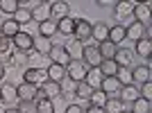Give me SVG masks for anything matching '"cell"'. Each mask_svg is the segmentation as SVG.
<instances>
[{
	"mask_svg": "<svg viewBox=\"0 0 152 113\" xmlns=\"http://www.w3.org/2000/svg\"><path fill=\"white\" fill-rule=\"evenodd\" d=\"M123 88V84L116 79V77H104L100 84V91H104L107 95H118V91Z\"/></svg>",
	"mask_w": 152,
	"mask_h": 113,
	"instance_id": "obj_25",
	"label": "cell"
},
{
	"mask_svg": "<svg viewBox=\"0 0 152 113\" xmlns=\"http://www.w3.org/2000/svg\"><path fill=\"white\" fill-rule=\"evenodd\" d=\"M5 109H7V106H2V104H0V113H5Z\"/></svg>",
	"mask_w": 152,
	"mask_h": 113,
	"instance_id": "obj_47",
	"label": "cell"
},
{
	"mask_svg": "<svg viewBox=\"0 0 152 113\" xmlns=\"http://www.w3.org/2000/svg\"><path fill=\"white\" fill-rule=\"evenodd\" d=\"M0 102H2V93H0Z\"/></svg>",
	"mask_w": 152,
	"mask_h": 113,
	"instance_id": "obj_48",
	"label": "cell"
},
{
	"mask_svg": "<svg viewBox=\"0 0 152 113\" xmlns=\"http://www.w3.org/2000/svg\"><path fill=\"white\" fill-rule=\"evenodd\" d=\"M12 18L16 20L20 27H23V25H30V23H32V12H25V9H16V14H14Z\"/></svg>",
	"mask_w": 152,
	"mask_h": 113,
	"instance_id": "obj_36",
	"label": "cell"
},
{
	"mask_svg": "<svg viewBox=\"0 0 152 113\" xmlns=\"http://www.w3.org/2000/svg\"><path fill=\"white\" fill-rule=\"evenodd\" d=\"M64 113H84V106H80V104H75V102H73V104H68V106H66V111Z\"/></svg>",
	"mask_w": 152,
	"mask_h": 113,
	"instance_id": "obj_42",
	"label": "cell"
},
{
	"mask_svg": "<svg viewBox=\"0 0 152 113\" xmlns=\"http://www.w3.org/2000/svg\"><path fill=\"white\" fill-rule=\"evenodd\" d=\"M107 41H111L116 48H121V45L125 43V25H109Z\"/></svg>",
	"mask_w": 152,
	"mask_h": 113,
	"instance_id": "obj_16",
	"label": "cell"
},
{
	"mask_svg": "<svg viewBox=\"0 0 152 113\" xmlns=\"http://www.w3.org/2000/svg\"><path fill=\"white\" fill-rule=\"evenodd\" d=\"M20 30H23V27H20L14 18H7V20L0 23V32H2V36H7V38H14Z\"/></svg>",
	"mask_w": 152,
	"mask_h": 113,
	"instance_id": "obj_20",
	"label": "cell"
},
{
	"mask_svg": "<svg viewBox=\"0 0 152 113\" xmlns=\"http://www.w3.org/2000/svg\"><path fill=\"white\" fill-rule=\"evenodd\" d=\"M95 88H91L86 82H77V86H75V97L77 100H86L89 102V97H91V93H93Z\"/></svg>",
	"mask_w": 152,
	"mask_h": 113,
	"instance_id": "obj_32",
	"label": "cell"
},
{
	"mask_svg": "<svg viewBox=\"0 0 152 113\" xmlns=\"http://www.w3.org/2000/svg\"><path fill=\"white\" fill-rule=\"evenodd\" d=\"M91 25L86 18H75V32H73V38H75L80 45H86L91 41Z\"/></svg>",
	"mask_w": 152,
	"mask_h": 113,
	"instance_id": "obj_2",
	"label": "cell"
},
{
	"mask_svg": "<svg viewBox=\"0 0 152 113\" xmlns=\"http://www.w3.org/2000/svg\"><path fill=\"white\" fill-rule=\"evenodd\" d=\"M86 70H89V68H86L80 59H70V63L66 66V77H68L70 82H84Z\"/></svg>",
	"mask_w": 152,
	"mask_h": 113,
	"instance_id": "obj_3",
	"label": "cell"
},
{
	"mask_svg": "<svg viewBox=\"0 0 152 113\" xmlns=\"http://www.w3.org/2000/svg\"><path fill=\"white\" fill-rule=\"evenodd\" d=\"M134 52H136L141 59H150V54H152V41H148V38L136 41V43H134Z\"/></svg>",
	"mask_w": 152,
	"mask_h": 113,
	"instance_id": "obj_26",
	"label": "cell"
},
{
	"mask_svg": "<svg viewBox=\"0 0 152 113\" xmlns=\"http://www.w3.org/2000/svg\"><path fill=\"white\" fill-rule=\"evenodd\" d=\"M14 45H12V38L7 36H0V54H7V52H12Z\"/></svg>",
	"mask_w": 152,
	"mask_h": 113,
	"instance_id": "obj_41",
	"label": "cell"
},
{
	"mask_svg": "<svg viewBox=\"0 0 152 113\" xmlns=\"http://www.w3.org/2000/svg\"><path fill=\"white\" fill-rule=\"evenodd\" d=\"M39 88L43 91V95L48 97V100H59V95H61V84H59V82H52V79H45Z\"/></svg>",
	"mask_w": 152,
	"mask_h": 113,
	"instance_id": "obj_11",
	"label": "cell"
},
{
	"mask_svg": "<svg viewBox=\"0 0 152 113\" xmlns=\"http://www.w3.org/2000/svg\"><path fill=\"white\" fill-rule=\"evenodd\" d=\"M18 9V0H0V14H7L12 18Z\"/></svg>",
	"mask_w": 152,
	"mask_h": 113,
	"instance_id": "obj_34",
	"label": "cell"
},
{
	"mask_svg": "<svg viewBox=\"0 0 152 113\" xmlns=\"http://www.w3.org/2000/svg\"><path fill=\"white\" fill-rule=\"evenodd\" d=\"M66 16H70V5L66 0H55V2H50V18L61 20V18H66Z\"/></svg>",
	"mask_w": 152,
	"mask_h": 113,
	"instance_id": "obj_9",
	"label": "cell"
},
{
	"mask_svg": "<svg viewBox=\"0 0 152 113\" xmlns=\"http://www.w3.org/2000/svg\"><path fill=\"white\" fill-rule=\"evenodd\" d=\"M27 61H30V54H27V52L12 50V54H9V66H14V68H20V66H25Z\"/></svg>",
	"mask_w": 152,
	"mask_h": 113,
	"instance_id": "obj_29",
	"label": "cell"
},
{
	"mask_svg": "<svg viewBox=\"0 0 152 113\" xmlns=\"http://www.w3.org/2000/svg\"><path fill=\"white\" fill-rule=\"evenodd\" d=\"M84 113H104L102 106H95V104H89V106L84 109Z\"/></svg>",
	"mask_w": 152,
	"mask_h": 113,
	"instance_id": "obj_43",
	"label": "cell"
},
{
	"mask_svg": "<svg viewBox=\"0 0 152 113\" xmlns=\"http://www.w3.org/2000/svg\"><path fill=\"white\" fill-rule=\"evenodd\" d=\"M73 32H75V18H73V16H66V18L57 20V34L73 36Z\"/></svg>",
	"mask_w": 152,
	"mask_h": 113,
	"instance_id": "obj_24",
	"label": "cell"
},
{
	"mask_svg": "<svg viewBox=\"0 0 152 113\" xmlns=\"http://www.w3.org/2000/svg\"><path fill=\"white\" fill-rule=\"evenodd\" d=\"M50 18V2H43L41 0V5L37 9H32V20L34 23H43V20Z\"/></svg>",
	"mask_w": 152,
	"mask_h": 113,
	"instance_id": "obj_23",
	"label": "cell"
},
{
	"mask_svg": "<svg viewBox=\"0 0 152 113\" xmlns=\"http://www.w3.org/2000/svg\"><path fill=\"white\" fill-rule=\"evenodd\" d=\"M107 97H109V95L104 93V91H100V88H95L93 93H91V97H89V104H95V106H102Z\"/></svg>",
	"mask_w": 152,
	"mask_h": 113,
	"instance_id": "obj_37",
	"label": "cell"
},
{
	"mask_svg": "<svg viewBox=\"0 0 152 113\" xmlns=\"http://www.w3.org/2000/svg\"><path fill=\"white\" fill-rule=\"evenodd\" d=\"M132 54H134V52L129 50V48L121 45V48H116V54H114V63L118 66V68H127V66L132 63Z\"/></svg>",
	"mask_w": 152,
	"mask_h": 113,
	"instance_id": "obj_10",
	"label": "cell"
},
{
	"mask_svg": "<svg viewBox=\"0 0 152 113\" xmlns=\"http://www.w3.org/2000/svg\"><path fill=\"white\" fill-rule=\"evenodd\" d=\"M98 68H100L102 77H116V72H118V66L114 63V59H102V63Z\"/></svg>",
	"mask_w": 152,
	"mask_h": 113,
	"instance_id": "obj_30",
	"label": "cell"
},
{
	"mask_svg": "<svg viewBox=\"0 0 152 113\" xmlns=\"http://www.w3.org/2000/svg\"><path fill=\"white\" fill-rule=\"evenodd\" d=\"M37 113H55V102L52 100H39L37 102Z\"/></svg>",
	"mask_w": 152,
	"mask_h": 113,
	"instance_id": "obj_38",
	"label": "cell"
},
{
	"mask_svg": "<svg viewBox=\"0 0 152 113\" xmlns=\"http://www.w3.org/2000/svg\"><path fill=\"white\" fill-rule=\"evenodd\" d=\"M0 93H2V106L5 104H12V102H16L18 100V95H16V86L14 84H7V82H2L0 84Z\"/></svg>",
	"mask_w": 152,
	"mask_h": 113,
	"instance_id": "obj_18",
	"label": "cell"
},
{
	"mask_svg": "<svg viewBox=\"0 0 152 113\" xmlns=\"http://www.w3.org/2000/svg\"><path fill=\"white\" fill-rule=\"evenodd\" d=\"M37 32H39V36H41V38H48V41H50V38L57 34V20L48 18V20H43V23H39Z\"/></svg>",
	"mask_w": 152,
	"mask_h": 113,
	"instance_id": "obj_12",
	"label": "cell"
},
{
	"mask_svg": "<svg viewBox=\"0 0 152 113\" xmlns=\"http://www.w3.org/2000/svg\"><path fill=\"white\" fill-rule=\"evenodd\" d=\"M45 75H48V79L61 84L64 79H66V68H64V66H59V63H50V66L45 68Z\"/></svg>",
	"mask_w": 152,
	"mask_h": 113,
	"instance_id": "obj_21",
	"label": "cell"
},
{
	"mask_svg": "<svg viewBox=\"0 0 152 113\" xmlns=\"http://www.w3.org/2000/svg\"><path fill=\"white\" fill-rule=\"evenodd\" d=\"M80 61H82L86 68H98V66L102 63V56H100V52H98V45H93V43L82 45V52H80Z\"/></svg>",
	"mask_w": 152,
	"mask_h": 113,
	"instance_id": "obj_1",
	"label": "cell"
},
{
	"mask_svg": "<svg viewBox=\"0 0 152 113\" xmlns=\"http://www.w3.org/2000/svg\"><path fill=\"white\" fill-rule=\"evenodd\" d=\"M98 52H100L102 59H114V54H116V45L111 43V41H102V43H98Z\"/></svg>",
	"mask_w": 152,
	"mask_h": 113,
	"instance_id": "obj_33",
	"label": "cell"
},
{
	"mask_svg": "<svg viewBox=\"0 0 152 113\" xmlns=\"http://www.w3.org/2000/svg\"><path fill=\"white\" fill-rule=\"evenodd\" d=\"M129 72H132V84L134 82H139V84L152 82V63H150V59H145V63H141V66L132 68Z\"/></svg>",
	"mask_w": 152,
	"mask_h": 113,
	"instance_id": "obj_5",
	"label": "cell"
},
{
	"mask_svg": "<svg viewBox=\"0 0 152 113\" xmlns=\"http://www.w3.org/2000/svg\"><path fill=\"white\" fill-rule=\"evenodd\" d=\"M16 111H18V113H37V102L18 100V102H16Z\"/></svg>",
	"mask_w": 152,
	"mask_h": 113,
	"instance_id": "obj_35",
	"label": "cell"
},
{
	"mask_svg": "<svg viewBox=\"0 0 152 113\" xmlns=\"http://www.w3.org/2000/svg\"><path fill=\"white\" fill-rule=\"evenodd\" d=\"M37 91H39V86L27 84V82H20L18 86H16V95H18V100H32V102H34Z\"/></svg>",
	"mask_w": 152,
	"mask_h": 113,
	"instance_id": "obj_15",
	"label": "cell"
},
{
	"mask_svg": "<svg viewBox=\"0 0 152 113\" xmlns=\"http://www.w3.org/2000/svg\"><path fill=\"white\" fill-rule=\"evenodd\" d=\"M123 113H132V111H123Z\"/></svg>",
	"mask_w": 152,
	"mask_h": 113,
	"instance_id": "obj_49",
	"label": "cell"
},
{
	"mask_svg": "<svg viewBox=\"0 0 152 113\" xmlns=\"http://www.w3.org/2000/svg\"><path fill=\"white\" fill-rule=\"evenodd\" d=\"M139 95L143 97V100H152V82L141 84V88H139Z\"/></svg>",
	"mask_w": 152,
	"mask_h": 113,
	"instance_id": "obj_40",
	"label": "cell"
},
{
	"mask_svg": "<svg viewBox=\"0 0 152 113\" xmlns=\"http://www.w3.org/2000/svg\"><path fill=\"white\" fill-rule=\"evenodd\" d=\"M95 5L102 7V9H107V7H116V2H114V0H98Z\"/></svg>",
	"mask_w": 152,
	"mask_h": 113,
	"instance_id": "obj_44",
	"label": "cell"
},
{
	"mask_svg": "<svg viewBox=\"0 0 152 113\" xmlns=\"http://www.w3.org/2000/svg\"><path fill=\"white\" fill-rule=\"evenodd\" d=\"M116 79H118L123 86H125V84H132V72H129L127 68H118V72H116Z\"/></svg>",
	"mask_w": 152,
	"mask_h": 113,
	"instance_id": "obj_39",
	"label": "cell"
},
{
	"mask_svg": "<svg viewBox=\"0 0 152 113\" xmlns=\"http://www.w3.org/2000/svg\"><path fill=\"white\" fill-rule=\"evenodd\" d=\"M132 9H134V2H129V0H121V2H116L114 7V16L118 20H125L132 16Z\"/></svg>",
	"mask_w": 152,
	"mask_h": 113,
	"instance_id": "obj_17",
	"label": "cell"
},
{
	"mask_svg": "<svg viewBox=\"0 0 152 113\" xmlns=\"http://www.w3.org/2000/svg\"><path fill=\"white\" fill-rule=\"evenodd\" d=\"M118 97H121L123 102H134V100H139L141 95H139V86H134V84H125V86L118 91Z\"/></svg>",
	"mask_w": 152,
	"mask_h": 113,
	"instance_id": "obj_22",
	"label": "cell"
},
{
	"mask_svg": "<svg viewBox=\"0 0 152 113\" xmlns=\"http://www.w3.org/2000/svg\"><path fill=\"white\" fill-rule=\"evenodd\" d=\"M132 113H152V100H143V97L134 100L132 102Z\"/></svg>",
	"mask_w": 152,
	"mask_h": 113,
	"instance_id": "obj_31",
	"label": "cell"
},
{
	"mask_svg": "<svg viewBox=\"0 0 152 113\" xmlns=\"http://www.w3.org/2000/svg\"><path fill=\"white\" fill-rule=\"evenodd\" d=\"M0 36H2V32H0Z\"/></svg>",
	"mask_w": 152,
	"mask_h": 113,
	"instance_id": "obj_50",
	"label": "cell"
},
{
	"mask_svg": "<svg viewBox=\"0 0 152 113\" xmlns=\"http://www.w3.org/2000/svg\"><path fill=\"white\" fill-rule=\"evenodd\" d=\"M7 70H5V63H0V84H2V79H5Z\"/></svg>",
	"mask_w": 152,
	"mask_h": 113,
	"instance_id": "obj_45",
	"label": "cell"
},
{
	"mask_svg": "<svg viewBox=\"0 0 152 113\" xmlns=\"http://www.w3.org/2000/svg\"><path fill=\"white\" fill-rule=\"evenodd\" d=\"M107 36H109V25L104 20H98V23L91 25V38H93V41L102 43V41H107Z\"/></svg>",
	"mask_w": 152,
	"mask_h": 113,
	"instance_id": "obj_13",
	"label": "cell"
},
{
	"mask_svg": "<svg viewBox=\"0 0 152 113\" xmlns=\"http://www.w3.org/2000/svg\"><path fill=\"white\" fill-rule=\"evenodd\" d=\"M102 72H100V68H89L86 70V77H84V82L89 84L91 88H100V84H102Z\"/></svg>",
	"mask_w": 152,
	"mask_h": 113,
	"instance_id": "obj_27",
	"label": "cell"
},
{
	"mask_svg": "<svg viewBox=\"0 0 152 113\" xmlns=\"http://www.w3.org/2000/svg\"><path fill=\"white\" fill-rule=\"evenodd\" d=\"M5 113H18V111H16V106H9V109H5Z\"/></svg>",
	"mask_w": 152,
	"mask_h": 113,
	"instance_id": "obj_46",
	"label": "cell"
},
{
	"mask_svg": "<svg viewBox=\"0 0 152 113\" xmlns=\"http://www.w3.org/2000/svg\"><path fill=\"white\" fill-rule=\"evenodd\" d=\"M12 45L14 50H20V52H32V48H34V36H32L30 32L20 30L16 36L12 38Z\"/></svg>",
	"mask_w": 152,
	"mask_h": 113,
	"instance_id": "obj_4",
	"label": "cell"
},
{
	"mask_svg": "<svg viewBox=\"0 0 152 113\" xmlns=\"http://www.w3.org/2000/svg\"><path fill=\"white\" fill-rule=\"evenodd\" d=\"M150 7L152 2H134V9H132L134 20L141 25H150Z\"/></svg>",
	"mask_w": 152,
	"mask_h": 113,
	"instance_id": "obj_6",
	"label": "cell"
},
{
	"mask_svg": "<svg viewBox=\"0 0 152 113\" xmlns=\"http://www.w3.org/2000/svg\"><path fill=\"white\" fill-rule=\"evenodd\" d=\"M52 50V43L48 41V38H41V36H34V48H32V52H37V54H43L48 56Z\"/></svg>",
	"mask_w": 152,
	"mask_h": 113,
	"instance_id": "obj_28",
	"label": "cell"
},
{
	"mask_svg": "<svg viewBox=\"0 0 152 113\" xmlns=\"http://www.w3.org/2000/svg\"><path fill=\"white\" fill-rule=\"evenodd\" d=\"M143 27L145 25H141V23H136V20H132L129 25H125V38H129V41H141L143 38Z\"/></svg>",
	"mask_w": 152,
	"mask_h": 113,
	"instance_id": "obj_19",
	"label": "cell"
},
{
	"mask_svg": "<svg viewBox=\"0 0 152 113\" xmlns=\"http://www.w3.org/2000/svg\"><path fill=\"white\" fill-rule=\"evenodd\" d=\"M48 79V75H45V70L43 68H25V72H23V82L27 84H34V86H41V84Z\"/></svg>",
	"mask_w": 152,
	"mask_h": 113,
	"instance_id": "obj_7",
	"label": "cell"
},
{
	"mask_svg": "<svg viewBox=\"0 0 152 113\" xmlns=\"http://www.w3.org/2000/svg\"><path fill=\"white\" fill-rule=\"evenodd\" d=\"M48 56L52 59V63H59V66H64V68H66V66L70 63V59H73L70 52L66 50L64 45H52V50H50V54H48Z\"/></svg>",
	"mask_w": 152,
	"mask_h": 113,
	"instance_id": "obj_8",
	"label": "cell"
},
{
	"mask_svg": "<svg viewBox=\"0 0 152 113\" xmlns=\"http://www.w3.org/2000/svg\"><path fill=\"white\" fill-rule=\"evenodd\" d=\"M102 109H104V113H123L125 111V102L118 95H109L104 100V104H102Z\"/></svg>",
	"mask_w": 152,
	"mask_h": 113,
	"instance_id": "obj_14",
	"label": "cell"
}]
</instances>
